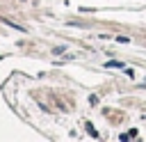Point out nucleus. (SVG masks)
<instances>
[{
	"instance_id": "obj_1",
	"label": "nucleus",
	"mask_w": 146,
	"mask_h": 142,
	"mask_svg": "<svg viewBox=\"0 0 146 142\" xmlns=\"http://www.w3.org/2000/svg\"><path fill=\"white\" fill-rule=\"evenodd\" d=\"M105 66H107V69H123V64H121V62H107Z\"/></svg>"
},
{
	"instance_id": "obj_2",
	"label": "nucleus",
	"mask_w": 146,
	"mask_h": 142,
	"mask_svg": "<svg viewBox=\"0 0 146 142\" xmlns=\"http://www.w3.org/2000/svg\"><path fill=\"white\" fill-rule=\"evenodd\" d=\"M87 131H89V135H91V137H98V133L94 131V126H91V124H87Z\"/></svg>"
},
{
	"instance_id": "obj_3",
	"label": "nucleus",
	"mask_w": 146,
	"mask_h": 142,
	"mask_svg": "<svg viewBox=\"0 0 146 142\" xmlns=\"http://www.w3.org/2000/svg\"><path fill=\"white\" fill-rule=\"evenodd\" d=\"M52 53H55V55H62V53H64V46H57V48H52Z\"/></svg>"
}]
</instances>
